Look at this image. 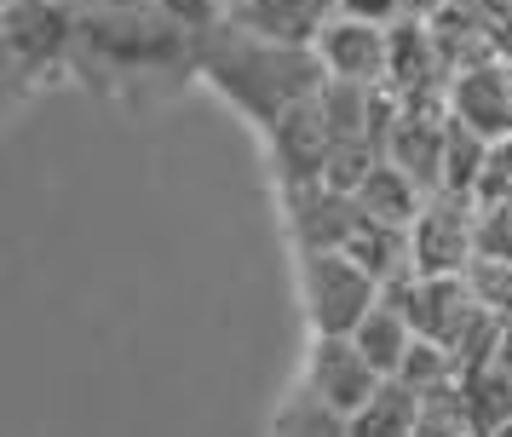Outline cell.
Returning a JSON list of instances; mask_svg holds the SVG:
<instances>
[{"label": "cell", "mask_w": 512, "mask_h": 437, "mask_svg": "<svg viewBox=\"0 0 512 437\" xmlns=\"http://www.w3.org/2000/svg\"><path fill=\"white\" fill-rule=\"evenodd\" d=\"M196 75L219 98H231L259 133L277 127L288 110H300L305 98H317L328 87L317 46L271 41V35H254L231 18H219L213 29L196 35Z\"/></svg>", "instance_id": "6da1fadb"}, {"label": "cell", "mask_w": 512, "mask_h": 437, "mask_svg": "<svg viewBox=\"0 0 512 437\" xmlns=\"http://www.w3.org/2000/svg\"><path fill=\"white\" fill-rule=\"evenodd\" d=\"M380 294L386 282L351 248H300V299L311 334H351Z\"/></svg>", "instance_id": "7a4b0ae2"}, {"label": "cell", "mask_w": 512, "mask_h": 437, "mask_svg": "<svg viewBox=\"0 0 512 437\" xmlns=\"http://www.w3.org/2000/svg\"><path fill=\"white\" fill-rule=\"evenodd\" d=\"M75 35H81V6L75 0H6V64L12 81H35L58 64H75Z\"/></svg>", "instance_id": "3957f363"}, {"label": "cell", "mask_w": 512, "mask_h": 437, "mask_svg": "<svg viewBox=\"0 0 512 437\" xmlns=\"http://www.w3.org/2000/svg\"><path fill=\"white\" fill-rule=\"evenodd\" d=\"M409 242H415V276H466L478 259V196L432 190L409 225Z\"/></svg>", "instance_id": "277c9868"}, {"label": "cell", "mask_w": 512, "mask_h": 437, "mask_svg": "<svg viewBox=\"0 0 512 437\" xmlns=\"http://www.w3.org/2000/svg\"><path fill=\"white\" fill-rule=\"evenodd\" d=\"M317 58L334 81H363V87H386L392 75V23H369L351 12H328L317 29Z\"/></svg>", "instance_id": "5b68a950"}, {"label": "cell", "mask_w": 512, "mask_h": 437, "mask_svg": "<svg viewBox=\"0 0 512 437\" xmlns=\"http://www.w3.org/2000/svg\"><path fill=\"white\" fill-rule=\"evenodd\" d=\"M305 386L328 397L340 414H357L374 391L386 386V374L369 363V351L351 340V334H311L305 351Z\"/></svg>", "instance_id": "8992f818"}, {"label": "cell", "mask_w": 512, "mask_h": 437, "mask_svg": "<svg viewBox=\"0 0 512 437\" xmlns=\"http://www.w3.org/2000/svg\"><path fill=\"white\" fill-rule=\"evenodd\" d=\"M265 144H271V161H277L282 184H311L328 173V156H334V127L323 115V92L305 98L300 110H288L277 127H265Z\"/></svg>", "instance_id": "52a82bcc"}, {"label": "cell", "mask_w": 512, "mask_h": 437, "mask_svg": "<svg viewBox=\"0 0 512 437\" xmlns=\"http://www.w3.org/2000/svg\"><path fill=\"white\" fill-rule=\"evenodd\" d=\"M288 190V225H294V242L300 248H346L363 207L351 190H334L328 179L311 184H282Z\"/></svg>", "instance_id": "ba28073f"}, {"label": "cell", "mask_w": 512, "mask_h": 437, "mask_svg": "<svg viewBox=\"0 0 512 437\" xmlns=\"http://www.w3.org/2000/svg\"><path fill=\"white\" fill-rule=\"evenodd\" d=\"M449 115H461L484 138H512V58L495 52L484 64L461 69L449 81Z\"/></svg>", "instance_id": "9c48e42d"}, {"label": "cell", "mask_w": 512, "mask_h": 437, "mask_svg": "<svg viewBox=\"0 0 512 437\" xmlns=\"http://www.w3.org/2000/svg\"><path fill=\"white\" fill-rule=\"evenodd\" d=\"M351 340L369 351V363L392 380L397 368H403V357L415 351V340H420V328H415V317H409V305H403V294L397 288H386V294L374 299V311L357 328H351Z\"/></svg>", "instance_id": "30bf717a"}, {"label": "cell", "mask_w": 512, "mask_h": 437, "mask_svg": "<svg viewBox=\"0 0 512 437\" xmlns=\"http://www.w3.org/2000/svg\"><path fill=\"white\" fill-rule=\"evenodd\" d=\"M225 18L254 29V35H271V41L311 46L317 29L328 23V6L323 0H225Z\"/></svg>", "instance_id": "8fae6325"}, {"label": "cell", "mask_w": 512, "mask_h": 437, "mask_svg": "<svg viewBox=\"0 0 512 437\" xmlns=\"http://www.w3.org/2000/svg\"><path fill=\"white\" fill-rule=\"evenodd\" d=\"M351 196H357V207H363L369 219H386V225H415L420 202H426V190H420V184L409 179L392 156L380 161V167H374V173L357 184Z\"/></svg>", "instance_id": "7c38bea8"}, {"label": "cell", "mask_w": 512, "mask_h": 437, "mask_svg": "<svg viewBox=\"0 0 512 437\" xmlns=\"http://www.w3.org/2000/svg\"><path fill=\"white\" fill-rule=\"evenodd\" d=\"M415 432H420V391L397 374L351 414V437H415Z\"/></svg>", "instance_id": "4fadbf2b"}, {"label": "cell", "mask_w": 512, "mask_h": 437, "mask_svg": "<svg viewBox=\"0 0 512 437\" xmlns=\"http://www.w3.org/2000/svg\"><path fill=\"white\" fill-rule=\"evenodd\" d=\"M271 432L277 437H351V414H340L328 397H317V391L300 380V391L277 409V426H271Z\"/></svg>", "instance_id": "5bb4252c"}, {"label": "cell", "mask_w": 512, "mask_h": 437, "mask_svg": "<svg viewBox=\"0 0 512 437\" xmlns=\"http://www.w3.org/2000/svg\"><path fill=\"white\" fill-rule=\"evenodd\" d=\"M466 282H472L478 305H484V311H495V317L512 328V259L478 253V259H472V271H466Z\"/></svg>", "instance_id": "9a60e30c"}, {"label": "cell", "mask_w": 512, "mask_h": 437, "mask_svg": "<svg viewBox=\"0 0 512 437\" xmlns=\"http://www.w3.org/2000/svg\"><path fill=\"white\" fill-rule=\"evenodd\" d=\"M478 253L512 259V196H501V202H478Z\"/></svg>", "instance_id": "2e32d148"}, {"label": "cell", "mask_w": 512, "mask_h": 437, "mask_svg": "<svg viewBox=\"0 0 512 437\" xmlns=\"http://www.w3.org/2000/svg\"><path fill=\"white\" fill-rule=\"evenodd\" d=\"M334 12H351V18H369V23H397L415 12V0H340Z\"/></svg>", "instance_id": "e0dca14e"}, {"label": "cell", "mask_w": 512, "mask_h": 437, "mask_svg": "<svg viewBox=\"0 0 512 437\" xmlns=\"http://www.w3.org/2000/svg\"><path fill=\"white\" fill-rule=\"evenodd\" d=\"M81 12H121V6H150V0H75Z\"/></svg>", "instance_id": "ac0fdd59"}]
</instances>
